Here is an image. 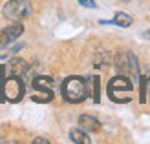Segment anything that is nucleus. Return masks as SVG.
Returning <instances> with one entry per match:
<instances>
[{
    "label": "nucleus",
    "instance_id": "423d86ee",
    "mask_svg": "<svg viewBox=\"0 0 150 144\" xmlns=\"http://www.w3.org/2000/svg\"><path fill=\"white\" fill-rule=\"evenodd\" d=\"M7 95H9V98H13V100H17V98H20L24 95V84H22L20 79L11 77L7 80Z\"/></svg>",
    "mask_w": 150,
    "mask_h": 144
},
{
    "label": "nucleus",
    "instance_id": "f8f14e48",
    "mask_svg": "<svg viewBox=\"0 0 150 144\" xmlns=\"http://www.w3.org/2000/svg\"><path fill=\"white\" fill-rule=\"evenodd\" d=\"M22 48V44H6V46H2V49H0V58H7V57H11V55H15L17 51H20Z\"/></svg>",
    "mask_w": 150,
    "mask_h": 144
},
{
    "label": "nucleus",
    "instance_id": "1a4fd4ad",
    "mask_svg": "<svg viewBox=\"0 0 150 144\" xmlns=\"http://www.w3.org/2000/svg\"><path fill=\"white\" fill-rule=\"evenodd\" d=\"M51 86H53V79H50V77H35V79H33V88L37 89V91L53 93Z\"/></svg>",
    "mask_w": 150,
    "mask_h": 144
},
{
    "label": "nucleus",
    "instance_id": "2eb2a0df",
    "mask_svg": "<svg viewBox=\"0 0 150 144\" xmlns=\"http://www.w3.org/2000/svg\"><path fill=\"white\" fill-rule=\"evenodd\" d=\"M145 37H146V39H150V29H148V31L145 33Z\"/></svg>",
    "mask_w": 150,
    "mask_h": 144
},
{
    "label": "nucleus",
    "instance_id": "7ed1b4c3",
    "mask_svg": "<svg viewBox=\"0 0 150 144\" xmlns=\"http://www.w3.org/2000/svg\"><path fill=\"white\" fill-rule=\"evenodd\" d=\"M29 13H31V2L29 0H9L2 7L4 18L9 20V22L24 20Z\"/></svg>",
    "mask_w": 150,
    "mask_h": 144
},
{
    "label": "nucleus",
    "instance_id": "9b49d317",
    "mask_svg": "<svg viewBox=\"0 0 150 144\" xmlns=\"http://www.w3.org/2000/svg\"><path fill=\"white\" fill-rule=\"evenodd\" d=\"M132 17L130 15H126V13H115V17H114V20H112V24H115V26H121V27H130L132 26Z\"/></svg>",
    "mask_w": 150,
    "mask_h": 144
},
{
    "label": "nucleus",
    "instance_id": "0eeeda50",
    "mask_svg": "<svg viewBox=\"0 0 150 144\" xmlns=\"http://www.w3.org/2000/svg\"><path fill=\"white\" fill-rule=\"evenodd\" d=\"M28 71H29V66H28L26 60H22V58H15V60H11V64H9V75H11V77L22 79Z\"/></svg>",
    "mask_w": 150,
    "mask_h": 144
},
{
    "label": "nucleus",
    "instance_id": "9d476101",
    "mask_svg": "<svg viewBox=\"0 0 150 144\" xmlns=\"http://www.w3.org/2000/svg\"><path fill=\"white\" fill-rule=\"evenodd\" d=\"M70 139H71V142H77V144H88L90 142L88 133L82 130V128H73V130H70Z\"/></svg>",
    "mask_w": 150,
    "mask_h": 144
},
{
    "label": "nucleus",
    "instance_id": "39448f33",
    "mask_svg": "<svg viewBox=\"0 0 150 144\" xmlns=\"http://www.w3.org/2000/svg\"><path fill=\"white\" fill-rule=\"evenodd\" d=\"M22 33H24V24H22L20 20L13 22V24H9L7 27H4L2 31H0V44H2V46L13 44L18 37H22Z\"/></svg>",
    "mask_w": 150,
    "mask_h": 144
},
{
    "label": "nucleus",
    "instance_id": "dca6fc26",
    "mask_svg": "<svg viewBox=\"0 0 150 144\" xmlns=\"http://www.w3.org/2000/svg\"><path fill=\"white\" fill-rule=\"evenodd\" d=\"M123 2H128V0H123Z\"/></svg>",
    "mask_w": 150,
    "mask_h": 144
},
{
    "label": "nucleus",
    "instance_id": "20e7f679",
    "mask_svg": "<svg viewBox=\"0 0 150 144\" xmlns=\"http://www.w3.org/2000/svg\"><path fill=\"white\" fill-rule=\"evenodd\" d=\"M132 88V80L126 75H117L108 82V95L112 97V100H117L119 93H130Z\"/></svg>",
    "mask_w": 150,
    "mask_h": 144
},
{
    "label": "nucleus",
    "instance_id": "f257e3e1",
    "mask_svg": "<svg viewBox=\"0 0 150 144\" xmlns=\"http://www.w3.org/2000/svg\"><path fill=\"white\" fill-rule=\"evenodd\" d=\"M62 97L71 104H79L88 97V84L81 77H68L62 82Z\"/></svg>",
    "mask_w": 150,
    "mask_h": 144
},
{
    "label": "nucleus",
    "instance_id": "f03ea898",
    "mask_svg": "<svg viewBox=\"0 0 150 144\" xmlns=\"http://www.w3.org/2000/svg\"><path fill=\"white\" fill-rule=\"evenodd\" d=\"M114 64L119 75H126V77H134V79L139 75V62L132 51H119L114 58Z\"/></svg>",
    "mask_w": 150,
    "mask_h": 144
},
{
    "label": "nucleus",
    "instance_id": "ddd939ff",
    "mask_svg": "<svg viewBox=\"0 0 150 144\" xmlns=\"http://www.w3.org/2000/svg\"><path fill=\"white\" fill-rule=\"evenodd\" d=\"M77 2L81 6H84V7H90V9H93V7H95V0H77Z\"/></svg>",
    "mask_w": 150,
    "mask_h": 144
},
{
    "label": "nucleus",
    "instance_id": "4468645a",
    "mask_svg": "<svg viewBox=\"0 0 150 144\" xmlns=\"http://www.w3.org/2000/svg\"><path fill=\"white\" fill-rule=\"evenodd\" d=\"M33 144H50V140H48V139H42V137H37V139L33 140Z\"/></svg>",
    "mask_w": 150,
    "mask_h": 144
},
{
    "label": "nucleus",
    "instance_id": "6e6552de",
    "mask_svg": "<svg viewBox=\"0 0 150 144\" xmlns=\"http://www.w3.org/2000/svg\"><path fill=\"white\" fill-rule=\"evenodd\" d=\"M79 128H82L84 131H92V133H97L101 130V122L97 120L95 117H92V115H81L79 117Z\"/></svg>",
    "mask_w": 150,
    "mask_h": 144
}]
</instances>
